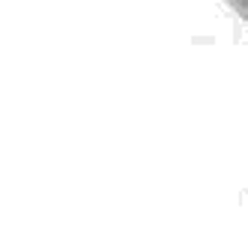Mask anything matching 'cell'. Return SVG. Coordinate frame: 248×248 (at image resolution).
<instances>
[{
    "instance_id": "6da1fadb",
    "label": "cell",
    "mask_w": 248,
    "mask_h": 248,
    "mask_svg": "<svg viewBox=\"0 0 248 248\" xmlns=\"http://www.w3.org/2000/svg\"><path fill=\"white\" fill-rule=\"evenodd\" d=\"M239 3H242V6H245V9H248V0H239Z\"/></svg>"
}]
</instances>
